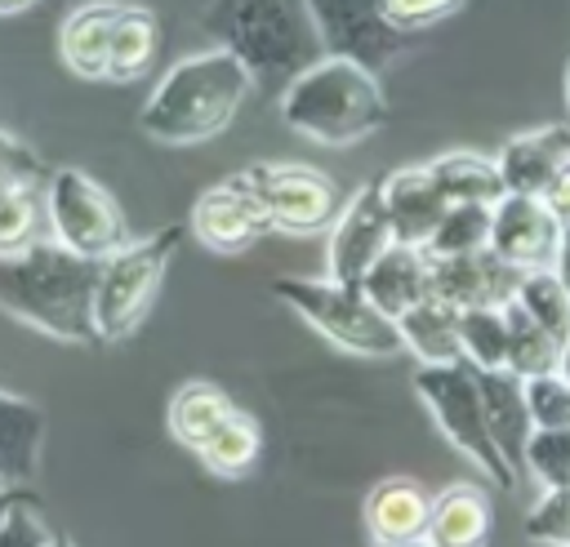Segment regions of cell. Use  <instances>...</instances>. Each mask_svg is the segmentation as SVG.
Returning <instances> with one entry per match:
<instances>
[{"instance_id": "cell-1", "label": "cell", "mask_w": 570, "mask_h": 547, "mask_svg": "<svg viewBox=\"0 0 570 547\" xmlns=\"http://www.w3.org/2000/svg\"><path fill=\"white\" fill-rule=\"evenodd\" d=\"M98 271H102L98 258L71 253L53 236L18 253H0V311L58 342H94Z\"/></svg>"}, {"instance_id": "cell-2", "label": "cell", "mask_w": 570, "mask_h": 547, "mask_svg": "<svg viewBox=\"0 0 570 547\" xmlns=\"http://www.w3.org/2000/svg\"><path fill=\"white\" fill-rule=\"evenodd\" d=\"M249 84H254L249 71L227 49L214 44V49L187 53L156 80V89L147 93L142 111H138V125L147 138H156L165 147L205 142L232 125Z\"/></svg>"}, {"instance_id": "cell-3", "label": "cell", "mask_w": 570, "mask_h": 547, "mask_svg": "<svg viewBox=\"0 0 570 547\" xmlns=\"http://www.w3.org/2000/svg\"><path fill=\"white\" fill-rule=\"evenodd\" d=\"M200 31L227 49L254 84L272 89H285L325 53L307 0H214L200 18Z\"/></svg>"}, {"instance_id": "cell-4", "label": "cell", "mask_w": 570, "mask_h": 547, "mask_svg": "<svg viewBox=\"0 0 570 547\" xmlns=\"http://www.w3.org/2000/svg\"><path fill=\"white\" fill-rule=\"evenodd\" d=\"M281 120L321 147H352L387 120L379 71L321 53L281 89Z\"/></svg>"}, {"instance_id": "cell-5", "label": "cell", "mask_w": 570, "mask_h": 547, "mask_svg": "<svg viewBox=\"0 0 570 547\" xmlns=\"http://www.w3.org/2000/svg\"><path fill=\"white\" fill-rule=\"evenodd\" d=\"M281 302H289L325 342L352 351V356H396L405 351L401 329L392 316H383L356 285L338 280H307V276H281L272 285Z\"/></svg>"}, {"instance_id": "cell-6", "label": "cell", "mask_w": 570, "mask_h": 547, "mask_svg": "<svg viewBox=\"0 0 570 547\" xmlns=\"http://www.w3.org/2000/svg\"><path fill=\"white\" fill-rule=\"evenodd\" d=\"M414 391L419 400L432 409L436 427L445 431V440L494 485V489H512L517 471L503 463L490 427H485V405H481V369L468 360H450V365H419L414 369Z\"/></svg>"}, {"instance_id": "cell-7", "label": "cell", "mask_w": 570, "mask_h": 547, "mask_svg": "<svg viewBox=\"0 0 570 547\" xmlns=\"http://www.w3.org/2000/svg\"><path fill=\"white\" fill-rule=\"evenodd\" d=\"M178 245H183V231L165 227V231H156L147 240H129L125 249L102 258L98 289H94V325H98L102 342H120L147 320Z\"/></svg>"}, {"instance_id": "cell-8", "label": "cell", "mask_w": 570, "mask_h": 547, "mask_svg": "<svg viewBox=\"0 0 570 547\" xmlns=\"http://www.w3.org/2000/svg\"><path fill=\"white\" fill-rule=\"evenodd\" d=\"M45 200H49V236L58 245H67L71 253L85 258H111L116 249L129 245V227H125V209L116 205V196L94 182L85 169H53L45 182Z\"/></svg>"}, {"instance_id": "cell-9", "label": "cell", "mask_w": 570, "mask_h": 547, "mask_svg": "<svg viewBox=\"0 0 570 547\" xmlns=\"http://www.w3.org/2000/svg\"><path fill=\"white\" fill-rule=\"evenodd\" d=\"M249 178V187L258 191L272 231H289V236H312V231H330V222L338 218L343 200L330 173L312 169V165H294V160H263L240 169Z\"/></svg>"}, {"instance_id": "cell-10", "label": "cell", "mask_w": 570, "mask_h": 547, "mask_svg": "<svg viewBox=\"0 0 570 547\" xmlns=\"http://www.w3.org/2000/svg\"><path fill=\"white\" fill-rule=\"evenodd\" d=\"M325 53L352 58L370 71H383L405 49V27L392 22L387 0H307Z\"/></svg>"}, {"instance_id": "cell-11", "label": "cell", "mask_w": 570, "mask_h": 547, "mask_svg": "<svg viewBox=\"0 0 570 547\" xmlns=\"http://www.w3.org/2000/svg\"><path fill=\"white\" fill-rule=\"evenodd\" d=\"M396 245V231H392V218H387V205H383V191L374 182L356 187L338 218L330 222V245H325V267H330V280L338 285H356L370 276V267Z\"/></svg>"}, {"instance_id": "cell-12", "label": "cell", "mask_w": 570, "mask_h": 547, "mask_svg": "<svg viewBox=\"0 0 570 547\" xmlns=\"http://www.w3.org/2000/svg\"><path fill=\"white\" fill-rule=\"evenodd\" d=\"M267 231H272V218L245 173H232V178L205 187L191 205V236L209 253H245Z\"/></svg>"}, {"instance_id": "cell-13", "label": "cell", "mask_w": 570, "mask_h": 547, "mask_svg": "<svg viewBox=\"0 0 570 547\" xmlns=\"http://www.w3.org/2000/svg\"><path fill=\"white\" fill-rule=\"evenodd\" d=\"M561 231H566V222L552 213V205L543 196L508 191L490 209V249L503 262H512L517 271L552 267L557 249H561Z\"/></svg>"}, {"instance_id": "cell-14", "label": "cell", "mask_w": 570, "mask_h": 547, "mask_svg": "<svg viewBox=\"0 0 570 547\" xmlns=\"http://www.w3.org/2000/svg\"><path fill=\"white\" fill-rule=\"evenodd\" d=\"M517 280H521V271L512 262H503L490 245L472 249V253H454V258H432V294L454 302L459 311L508 307L517 298Z\"/></svg>"}, {"instance_id": "cell-15", "label": "cell", "mask_w": 570, "mask_h": 547, "mask_svg": "<svg viewBox=\"0 0 570 547\" xmlns=\"http://www.w3.org/2000/svg\"><path fill=\"white\" fill-rule=\"evenodd\" d=\"M383 205H387V218H392V231L401 245H428L441 213L450 209V196L441 191V182L432 178L428 165H405V169H392L383 182Z\"/></svg>"}, {"instance_id": "cell-16", "label": "cell", "mask_w": 570, "mask_h": 547, "mask_svg": "<svg viewBox=\"0 0 570 547\" xmlns=\"http://www.w3.org/2000/svg\"><path fill=\"white\" fill-rule=\"evenodd\" d=\"M481 405H485V427L512 471H525V445L534 436V414L525 396V378L512 369H481Z\"/></svg>"}, {"instance_id": "cell-17", "label": "cell", "mask_w": 570, "mask_h": 547, "mask_svg": "<svg viewBox=\"0 0 570 547\" xmlns=\"http://www.w3.org/2000/svg\"><path fill=\"white\" fill-rule=\"evenodd\" d=\"M120 0H85L76 4L58 27V58L80 80H107L111 58V31L120 18Z\"/></svg>"}, {"instance_id": "cell-18", "label": "cell", "mask_w": 570, "mask_h": 547, "mask_svg": "<svg viewBox=\"0 0 570 547\" xmlns=\"http://www.w3.org/2000/svg\"><path fill=\"white\" fill-rule=\"evenodd\" d=\"M361 294L383 311V316H405L410 307H419L423 298H432V253L423 245H392L370 276L361 280Z\"/></svg>"}, {"instance_id": "cell-19", "label": "cell", "mask_w": 570, "mask_h": 547, "mask_svg": "<svg viewBox=\"0 0 570 547\" xmlns=\"http://www.w3.org/2000/svg\"><path fill=\"white\" fill-rule=\"evenodd\" d=\"M432 494L410 476H387L365 494V534L370 543H414L428 534Z\"/></svg>"}, {"instance_id": "cell-20", "label": "cell", "mask_w": 570, "mask_h": 547, "mask_svg": "<svg viewBox=\"0 0 570 547\" xmlns=\"http://www.w3.org/2000/svg\"><path fill=\"white\" fill-rule=\"evenodd\" d=\"M499 173L508 191H525V196H543V187L552 182V173L570 160V129L561 125H543L530 133H517L499 147Z\"/></svg>"}, {"instance_id": "cell-21", "label": "cell", "mask_w": 570, "mask_h": 547, "mask_svg": "<svg viewBox=\"0 0 570 547\" xmlns=\"http://www.w3.org/2000/svg\"><path fill=\"white\" fill-rule=\"evenodd\" d=\"M490 498L481 485H445L441 494H432V511H428V547H485L490 543Z\"/></svg>"}, {"instance_id": "cell-22", "label": "cell", "mask_w": 570, "mask_h": 547, "mask_svg": "<svg viewBox=\"0 0 570 547\" xmlns=\"http://www.w3.org/2000/svg\"><path fill=\"white\" fill-rule=\"evenodd\" d=\"M401 342L419 365H450L463 360V311L445 298H423L405 316H396Z\"/></svg>"}, {"instance_id": "cell-23", "label": "cell", "mask_w": 570, "mask_h": 547, "mask_svg": "<svg viewBox=\"0 0 570 547\" xmlns=\"http://www.w3.org/2000/svg\"><path fill=\"white\" fill-rule=\"evenodd\" d=\"M45 414L40 405L0 391V485H27L40 467Z\"/></svg>"}, {"instance_id": "cell-24", "label": "cell", "mask_w": 570, "mask_h": 547, "mask_svg": "<svg viewBox=\"0 0 570 547\" xmlns=\"http://www.w3.org/2000/svg\"><path fill=\"white\" fill-rule=\"evenodd\" d=\"M160 53V22L142 4H125L111 31V58H107V80L111 84H134L156 67Z\"/></svg>"}, {"instance_id": "cell-25", "label": "cell", "mask_w": 570, "mask_h": 547, "mask_svg": "<svg viewBox=\"0 0 570 547\" xmlns=\"http://www.w3.org/2000/svg\"><path fill=\"white\" fill-rule=\"evenodd\" d=\"M232 409H236V400H232L218 382H205V378L183 382V387L174 391V400H169V436H174L183 449L196 454V449L227 422Z\"/></svg>"}, {"instance_id": "cell-26", "label": "cell", "mask_w": 570, "mask_h": 547, "mask_svg": "<svg viewBox=\"0 0 570 547\" xmlns=\"http://www.w3.org/2000/svg\"><path fill=\"white\" fill-rule=\"evenodd\" d=\"M432 178L441 182V191L463 205H499L508 196L503 187V173H499V160L494 156H476V151H445L436 160H428Z\"/></svg>"}, {"instance_id": "cell-27", "label": "cell", "mask_w": 570, "mask_h": 547, "mask_svg": "<svg viewBox=\"0 0 570 547\" xmlns=\"http://www.w3.org/2000/svg\"><path fill=\"white\" fill-rule=\"evenodd\" d=\"M196 458H200L214 476H223V480L249 476V471L258 467V458H263V427H258V418L236 405V409L227 414V422L196 449Z\"/></svg>"}, {"instance_id": "cell-28", "label": "cell", "mask_w": 570, "mask_h": 547, "mask_svg": "<svg viewBox=\"0 0 570 547\" xmlns=\"http://www.w3.org/2000/svg\"><path fill=\"white\" fill-rule=\"evenodd\" d=\"M503 311H508V369H512L517 378L557 374L566 338H561V334H552L548 325H539V320H534L517 298H512Z\"/></svg>"}, {"instance_id": "cell-29", "label": "cell", "mask_w": 570, "mask_h": 547, "mask_svg": "<svg viewBox=\"0 0 570 547\" xmlns=\"http://www.w3.org/2000/svg\"><path fill=\"white\" fill-rule=\"evenodd\" d=\"M49 236V200L45 182H27L0 196V253H18Z\"/></svg>"}, {"instance_id": "cell-30", "label": "cell", "mask_w": 570, "mask_h": 547, "mask_svg": "<svg viewBox=\"0 0 570 547\" xmlns=\"http://www.w3.org/2000/svg\"><path fill=\"white\" fill-rule=\"evenodd\" d=\"M517 302H521L539 325H548L552 334L570 338V285L561 280L557 267L521 271V280H517Z\"/></svg>"}, {"instance_id": "cell-31", "label": "cell", "mask_w": 570, "mask_h": 547, "mask_svg": "<svg viewBox=\"0 0 570 547\" xmlns=\"http://www.w3.org/2000/svg\"><path fill=\"white\" fill-rule=\"evenodd\" d=\"M490 209L494 205H463V200H454L441 213V222H436V231H432V240L423 249L432 258H454V253L485 249L490 245Z\"/></svg>"}, {"instance_id": "cell-32", "label": "cell", "mask_w": 570, "mask_h": 547, "mask_svg": "<svg viewBox=\"0 0 570 547\" xmlns=\"http://www.w3.org/2000/svg\"><path fill=\"white\" fill-rule=\"evenodd\" d=\"M463 360L476 369H508V311L503 307L463 311Z\"/></svg>"}, {"instance_id": "cell-33", "label": "cell", "mask_w": 570, "mask_h": 547, "mask_svg": "<svg viewBox=\"0 0 570 547\" xmlns=\"http://www.w3.org/2000/svg\"><path fill=\"white\" fill-rule=\"evenodd\" d=\"M525 471H530L543 489L570 485V431L534 427V436H530V445H525Z\"/></svg>"}, {"instance_id": "cell-34", "label": "cell", "mask_w": 570, "mask_h": 547, "mask_svg": "<svg viewBox=\"0 0 570 547\" xmlns=\"http://www.w3.org/2000/svg\"><path fill=\"white\" fill-rule=\"evenodd\" d=\"M521 529L534 547H570V485L543 489V498L525 511Z\"/></svg>"}, {"instance_id": "cell-35", "label": "cell", "mask_w": 570, "mask_h": 547, "mask_svg": "<svg viewBox=\"0 0 570 547\" xmlns=\"http://www.w3.org/2000/svg\"><path fill=\"white\" fill-rule=\"evenodd\" d=\"M525 396H530L534 427H548V431H570V382H566L561 374H539V378H525Z\"/></svg>"}, {"instance_id": "cell-36", "label": "cell", "mask_w": 570, "mask_h": 547, "mask_svg": "<svg viewBox=\"0 0 570 547\" xmlns=\"http://www.w3.org/2000/svg\"><path fill=\"white\" fill-rule=\"evenodd\" d=\"M58 534L45 525V516H40V503L22 489V498L4 511V520H0V547H49Z\"/></svg>"}, {"instance_id": "cell-37", "label": "cell", "mask_w": 570, "mask_h": 547, "mask_svg": "<svg viewBox=\"0 0 570 547\" xmlns=\"http://www.w3.org/2000/svg\"><path fill=\"white\" fill-rule=\"evenodd\" d=\"M49 165L22 142L13 138L9 129H0V196L13 191V187H27V182H49Z\"/></svg>"}, {"instance_id": "cell-38", "label": "cell", "mask_w": 570, "mask_h": 547, "mask_svg": "<svg viewBox=\"0 0 570 547\" xmlns=\"http://www.w3.org/2000/svg\"><path fill=\"white\" fill-rule=\"evenodd\" d=\"M463 0H387L392 9V22L405 27V31H419V27H432L441 18H450Z\"/></svg>"}, {"instance_id": "cell-39", "label": "cell", "mask_w": 570, "mask_h": 547, "mask_svg": "<svg viewBox=\"0 0 570 547\" xmlns=\"http://www.w3.org/2000/svg\"><path fill=\"white\" fill-rule=\"evenodd\" d=\"M543 200L552 205V213H557L561 222H570V160L552 173V182L543 187Z\"/></svg>"}, {"instance_id": "cell-40", "label": "cell", "mask_w": 570, "mask_h": 547, "mask_svg": "<svg viewBox=\"0 0 570 547\" xmlns=\"http://www.w3.org/2000/svg\"><path fill=\"white\" fill-rule=\"evenodd\" d=\"M557 271H561V280L570 285V222H566V231H561V249H557V262H552Z\"/></svg>"}, {"instance_id": "cell-41", "label": "cell", "mask_w": 570, "mask_h": 547, "mask_svg": "<svg viewBox=\"0 0 570 547\" xmlns=\"http://www.w3.org/2000/svg\"><path fill=\"white\" fill-rule=\"evenodd\" d=\"M18 498H22V485H0V520H4V511H9Z\"/></svg>"}, {"instance_id": "cell-42", "label": "cell", "mask_w": 570, "mask_h": 547, "mask_svg": "<svg viewBox=\"0 0 570 547\" xmlns=\"http://www.w3.org/2000/svg\"><path fill=\"white\" fill-rule=\"evenodd\" d=\"M36 0H0V18H13V13H27Z\"/></svg>"}, {"instance_id": "cell-43", "label": "cell", "mask_w": 570, "mask_h": 547, "mask_svg": "<svg viewBox=\"0 0 570 547\" xmlns=\"http://www.w3.org/2000/svg\"><path fill=\"white\" fill-rule=\"evenodd\" d=\"M557 374L570 382V338H566V347H561V365H557Z\"/></svg>"}, {"instance_id": "cell-44", "label": "cell", "mask_w": 570, "mask_h": 547, "mask_svg": "<svg viewBox=\"0 0 570 547\" xmlns=\"http://www.w3.org/2000/svg\"><path fill=\"white\" fill-rule=\"evenodd\" d=\"M370 547H428L423 538H414V543H370Z\"/></svg>"}, {"instance_id": "cell-45", "label": "cell", "mask_w": 570, "mask_h": 547, "mask_svg": "<svg viewBox=\"0 0 570 547\" xmlns=\"http://www.w3.org/2000/svg\"><path fill=\"white\" fill-rule=\"evenodd\" d=\"M566 107H570V62H566Z\"/></svg>"}, {"instance_id": "cell-46", "label": "cell", "mask_w": 570, "mask_h": 547, "mask_svg": "<svg viewBox=\"0 0 570 547\" xmlns=\"http://www.w3.org/2000/svg\"><path fill=\"white\" fill-rule=\"evenodd\" d=\"M49 547H76V543H71V538H53Z\"/></svg>"}]
</instances>
